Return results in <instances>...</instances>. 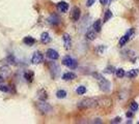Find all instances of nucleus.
Instances as JSON below:
<instances>
[{
	"label": "nucleus",
	"mask_w": 139,
	"mask_h": 124,
	"mask_svg": "<svg viewBox=\"0 0 139 124\" xmlns=\"http://www.w3.org/2000/svg\"><path fill=\"white\" fill-rule=\"evenodd\" d=\"M93 77L97 78V80L99 82V86L101 88V90L103 92H109L110 89H111V84L109 81H107L106 79H104L101 75L99 73H93Z\"/></svg>",
	"instance_id": "nucleus-1"
},
{
	"label": "nucleus",
	"mask_w": 139,
	"mask_h": 124,
	"mask_svg": "<svg viewBox=\"0 0 139 124\" xmlns=\"http://www.w3.org/2000/svg\"><path fill=\"white\" fill-rule=\"evenodd\" d=\"M98 105V101L93 99V98H86V99H83L81 100L80 103L78 104V108L80 109H88V108H94L97 107Z\"/></svg>",
	"instance_id": "nucleus-2"
},
{
	"label": "nucleus",
	"mask_w": 139,
	"mask_h": 124,
	"mask_svg": "<svg viewBox=\"0 0 139 124\" xmlns=\"http://www.w3.org/2000/svg\"><path fill=\"white\" fill-rule=\"evenodd\" d=\"M36 107L38 111L42 112L43 114H48V113H51L53 111V108L49 104H47L45 100H41L38 103H36Z\"/></svg>",
	"instance_id": "nucleus-3"
},
{
	"label": "nucleus",
	"mask_w": 139,
	"mask_h": 124,
	"mask_svg": "<svg viewBox=\"0 0 139 124\" xmlns=\"http://www.w3.org/2000/svg\"><path fill=\"white\" fill-rule=\"evenodd\" d=\"M62 64L68 66L71 69H75L78 65V62L75 59H73L72 57H70V56H66V57L62 59Z\"/></svg>",
	"instance_id": "nucleus-4"
},
{
	"label": "nucleus",
	"mask_w": 139,
	"mask_h": 124,
	"mask_svg": "<svg viewBox=\"0 0 139 124\" xmlns=\"http://www.w3.org/2000/svg\"><path fill=\"white\" fill-rule=\"evenodd\" d=\"M44 61V55H43L41 52H35L33 53L32 57H31V62L33 64H39Z\"/></svg>",
	"instance_id": "nucleus-5"
},
{
	"label": "nucleus",
	"mask_w": 139,
	"mask_h": 124,
	"mask_svg": "<svg viewBox=\"0 0 139 124\" xmlns=\"http://www.w3.org/2000/svg\"><path fill=\"white\" fill-rule=\"evenodd\" d=\"M46 55H47V57L51 60H57L59 58V54L53 49H48L47 52H46Z\"/></svg>",
	"instance_id": "nucleus-6"
},
{
	"label": "nucleus",
	"mask_w": 139,
	"mask_h": 124,
	"mask_svg": "<svg viewBox=\"0 0 139 124\" xmlns=\"http://www.w3.org/2000/svg\"><path fill=\"white\" fill-rule=\"evenodd\" d=\"M62 39H63V43H65V48L67 50H70L71 49V46H72V39H71V36L68 33H65L62 36Z\"/></svg>",
	"instance_id": "nucleus-7"
},
{
	"label": "nucleus",
	"mask_w": 139,
	"mask_h": 124,
	"mask_svg": "<svg viewBox=\"0 0 139 124\" xmlns=\"http://www.w3.org/2000/svg\"><path fill=\"white\" fill-rule=\"evenodd\" d=\"M71 17H72L73 21L77 22V21L80 19V8L77 7V6L74 7V8L72 9V15H71Z\"/></svg>",
	"instance_id": "nucleus-8"
},
{
	"label": "nucleus",
	"mask_w": 139,
	"mask_h": 124,
	"mask_svg": "<svg viewBox=\"0 0 139 124\" xmlns=\"http://www.w3.org/2000/svg\"><path fill=\"white\" fill-rule=\"evenodd\" d=\"M57 9L60 13H67L68 9H69V4L65 1H60L57 3Z\"/></svg>",
	"instance_id": "nucleus-9"
},
{
	"label": "nucleus",
	"mask_w": 139,
	"mask_h": 124,
	"mask_svg": "<svg viewBox=\"0 0 139 124\" xmlns=\"http://www.w3.org/2000/svg\"><path fill=\"white\" fill-rule=\"evenodd\" d=\"M37 97L39 100H46L48 98V93L45 89H41L38 90V92H37Z\"/></svg>",
	"instance_id": "nucleus-10"
},
{
	"label": "nucleus",
	"mask_w": 139,
	"mask_h": 124,
	"mask_svg": "<svg viewBox=\"0 0 139 124\" xmlns=\"http://www.w3.org/2000/svg\"><path fill=\"white\" fill-rule=\"evenodd\" d=\"M48 21H49V23L51 25H57V24H59L60 19L56 15H52V16H50V18L48 19Z\"/></svg>",
	"instance_id": "nucleus-11"
},
{
	"label": "nucleus",
	"mask_w": 139,
	"mask_h": 124,
	"mask_svg": "<svg viewBox=\"0 0 139 124\" xmlns=\"http://www.w3.org/2000/svg\"><path fill=\"white\" fill-rule=\"evenodd\" d=\"M41 40L43 43H48L51 41V37L49 35V33L48 32H43L42 33V35H41Z\"/></svg>",
	"instance_id": "nucleus-12"
},
{
	"label": "nucleus",
	"mask_w": 139,
	"mask_h": 124,
	"mask_svg": "<svg viewBox=\"0 0 139 124\" xmlns=\"http://www.w3.org/2000/svg\"><path fill=\"white\" fill-rule=\"evenodd\" d=\"M24 78L26 79L27 82H32L33 79H34V72L32 70H28L24 73Z\"/></svg>",
	"instance_id": "nucleus-13"
},
{
	"label": "nucleus",
	"mask_w": 139,
	"mask_h": 124,
	"mask_svg": "<svg viewBox=\"0 0 139 124\" xmlns=\"http://www.w3.org/2000/svg\"><path fill=\"white\" fill-rule=\"evenodd\" d=\"M9 75V68H8V66H2V67H0V76H1L2 78H6L8 77Z\"/></svg>",
	"instance_id": "nucleus-14"
},
{
	"label": "nucleus",
	"mask_w": 139,
	"mask_h": 124,
	"mask_svg": "<svg viewBox=\"0 0 139 124\" xmlns=\"http://www.w3.org/2000/svg\"><path fill=\"white\" fill-rule=\"evenodd\" d=\"M62 79H63L65 81H71V80L76 79V75H75L74 72H66V73H63Z\"/></svg>",
	"instance_id": "nucleus-15"
},
{
	"label": "nucleus",
	"mask_w": 139,
	"mask_h": 124,
	"mask_svg": "<svg viewBox=\"0 0 139 124\" xmlns=\"http://www.w3.org/2000/svg\"><path fill=\"white\" fill-rule=\"evenodd\" d=\"M23 42L25 44H27V46H33V44L35 43V39L33 37H31V36H26V37H24Z\"/></svg>",
	"instance_id": "nucleus-16"
},
{
	"label": "nucleus",
	"mask_w": 139,
	"mask_h": 124,
	"mask_svg": "<svg viewBox=\"0 0 139 124\" xmlns=\"http://www.w3.org/2000/svg\"><path fill=\"white\" fill-rule=\"evenodd\" d=\"M93 29L94 31H97V32H100L101 29H102V25H101V21L100 20H97L93 23Z\"/></svg>",
	"instance_id": "nucleus-17"
},
{
	"label": "nucleus",
	"mask_w": 139,
	"mask_h": 124,
	"mask_svg": "<svg viewBox=\"0 0 139 124\" xmlns=\"http://www.w3.org/2000/svg\"><path fill=\"white\" fill-rule=\"evenodd\" d=\"M113 16V14L111 13V10H106V13H105V16H104V22H107L109 19H111Z\"/></svg>",
	"instance_id": "nucleus-18"
},
{
	"label": "nucleus",
	"mask_w": 139,
	"mask_h": 124,
	"mask_svg": "<svg viewBox=\"0 0 139 124\" xmlns=\"http://www.w3.org/2000/svg\"><path fill=\"white\" fill-rule=\"evenodd\" d=\"M76 92H77V94L82 95V94H84L85 92H86V88H85L84 86H79V87L76 89Z\"/></svg>",
	"instance_id": "nucleus-19"
},
{
	"label": "nucleus",
	"mask_w": 139,
	"mask_h": 124,
	"mask_svg": "<svg viewBox=\"0 0 139 124\" xmlns=\"http://www.w3.org/2000/svg\"><path fill=\"white\" fill-rule=\"evenodd\" d=\"M56 96H57V98H65L67 96V92L65 90H58L56 92Z\"/></svg>",
	"instance_id": "nucleus-20"
},
{
	"label": "nucleus",
	"mask_w": 139,
	"mask_h": 124,
	"mask_svg": "<svg viewBox=\"0 0 139 124\" xmlns=\"http://www.w3.org/2000/svg\"><path fill=\"white\" fill-rule=\"evenodd\" d=\"M86 38L89 39V40H93L95 38V33L94 31H87L86 33Z\"/></svg>",
	"instance_id": "nucleus-21"
},
{
	"label": "nucleus",
	"mask_w": 139,
	"mask_h": 124,
	"mask_svg": "<svg viewBox=\"0 0 139 124\" xmlns=\"http://www.w3.org/2000/svg\"><path fill=\"white\" fill-rule=\"evenodd\" d=\"M137 75H138V69H132V70H130L129 72L127 73V76L129 78H135Z\"/></svg>",
	"instance_id": "nucleus-22"
},
{
	"label": "nucleus",
	"mask_w": 139,
	"mask_h": 124,
	"mask_svg": "<svg viewBox=\"0 0 139 124\" xmlns=\"http://www.w3.org/2000/svg\"><path fill=\"white\" fill-rule=\"evenodd\" d=\"M128 39H129V36H128V35L123 36V37L121 38V40H120V46H121V47H122V46H125L126 42L128 41Z\"/></svg>",
	"instance_id": "nucleus-23"
},
{
	"label": "nucleus",
	"mask_w": 139,
	"mask_h": 124,
	"mask_svg": "<svg viewBox=\"0 0 139 124\" xmlns=\"http://www.w3.org/2000/svg\"><path fill=\"white\" fill-rule=\"evenodd\" d=\"M116 76H117V78H123L124 76H125V70L123 69V68H118V69H116Z\"/></svg>",
	"instance_id": "nucleus-24"
},
{
	"label": "nucleus",
	"mask_w": 139,
	"mask_h": 124,
	"mask_svg": "<svg viewBox=\"0 0 139 124\" xmlns=\"http://www.w3.org/2000/svg\"><path fill=\"white\" fill-rule=\"evenodd\" d=\"M104 71H105L106 73H113V72L116 71V70L114 69V67H113V66H108V67H106Z\"/></svg>",
	"instance_id": "nucleus-25"
},
{
	"label": "nucleus",
	"mask_w": 139,
	"mask_h": 124,
	"mask_svg": "<svg viewBox=\"0 0 139 124\" xmlns=\"http://www.w3.org/2000/svg\"><path fill=\"white\" fill-rule=\"evenodd\" d=\"M7 60L9 61V63H10V64H16V60H15L14 55H9L8 57H7Z\"/></svg>",
	"instance_id": "nucleus-26"
},
{
	"label": "nucleus",
	"mask_w": 139,
	"mask_h": 124,
	"mask_svg": "<svg viewBox=\"0 0 139 124\" xmlns=\"http://www.w3.org/2000/svg\"><path fill=\"white\" fill-rule=\"evenodd\" d=\"M0 91H2V92H8V91H9L8 86H3V85H0Z\"/></svg>",
	"instance_id": "nucleus-27"
},
{
	"label": "nucleus",
	"mask_w": 139,
	"mask_h": 124,
	"mask_svg": "<svg viewBox=\"0 0 139 124\" xmlns=\"http://www.w3.org/2000/svg\"><path fill=\"white\" fill-rule=\"evenodd\" d=\"M131 110L134 112V111H137L138 110V104L135 103V101H133L132 105H131Z\"/></svg>",
	"instance_id": "nucleus-28"
},
{
	"label": "nucleus",
	"mask_w": 139,
	"mask_h": 124,
	"mask_svg": "<svg viewBox=\"0 0 139 124\" xmlns=\"http://www.w3.org/2000/svg\"><path fill=\"white\" fill-rule=\"evenodd\" d=\"M94 2H95V0H87L86 5H87V6H91L92 4H94Z\"/></svg>",
	"instance_id": "nucleus-29"
},
{
	"label": "nucleus",
	"mask_w": 139,
	"mask_h": 124,
	"mask_svg": "<svg viewBox=\"0 0 139 124\" xmlns=\"http://www.w3.org/2000/svg\"><path fill=\"white\" fill-rule=\"evenodd\" d=\"M121 121H122V119H121L120 117H117V118H115V119L112 121V123H120Z\"/></svg>",
	"instance_id": "nucleus-30"
},
{
	"label": "nucleus",
	"mask_w": 139,
	"mask_h": 124,
	"mask_svg": "<svg viewBox=\"0 0 139 124\" xmlns=\"http://www.w3.org/2000/svg\"><path fill=\"white\" fill-rule=\"evenodd\" d=\"M126 115H127L128 118H131V117H133V113H132V112H128Z\"/></svg>",
	"instance_id": "nucleus-31"
},
{
	"label": "nucleus",
	"mask_w": 139,
	"mask_h": 124,
	"mask_svg": "<svg viewBox=\"0 0 139 124\" xmlns=\"http://www.w3.org/2000/svg\"><path fill=\"white\" fill-rule=\"evenodd\" d=\"M100 2H101V4L105 5V4H107V2H108V0H100Z\"/></svg>",
	"instance_id": "nucleus-32"
},
{
	"label": "nucleus",
	"mask_w": 139,
	"mask_h": 124,
	"mask_svg": "<svg viewBox=\"0 0 139 124\" xmlns=\"http://www.w3.org/2000/svg\"><path fill=\"white\" fill-rule=\"evenodd\" d=\"M3 80H4V78H2L1 76H0V84H1V83L3 82Z\"/></svg>",
	"instance_id": "nucleus-33"
}]
</instances>
